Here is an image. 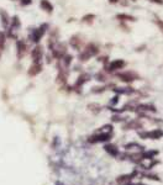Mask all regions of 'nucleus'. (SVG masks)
<instances>
[{
    "mask_svg": "<svg viewBox=\"0 0 163 185\" xmlns=\"http://www.w3.org/2000/svg\"><path fill=\"white\" fill-rule=\"evenodd\" d=\"M46 28H47V25H42L41 27H39V28H36V30L32 31V34H31V36H30L31 41H32V42H39V41L42 38V36L45 35Z\"/></svg>",
    "mask_w": 163,
    "mask_h": 185,
    "instance_id": "obj_1",
    "label": "nucleus"
},
{
    "mask_svg": "<svg viewBox=\"0 0 163 185\" xmlns=\"http://www.w3.org/2000/svg\"><path fill=\"white\" fill-rule=\"evenodd\" d=\"M110 137H111V133H104V132H102V133H99V135L90 136L88 141H89L90 143H100V142H106V141H109Z\"/></svg>",
    "mask_w": 163,
    "mask_h": 185,
    "instance_id": "obj_2",
    "label": "nucleus"
},
{
    "mask_svg": "<svg viewBox=\"0 0 163 185\" xmlns=\"http://www.w3.org/2000/svg\"><path fill=\"white\" fill-rule=\"evenodd\" d=\"M142 138H152V140H158V138H162L163 137V131L157 129L154 131H151V132H140L139 133Z\"/></svg>",
    "mask_w": 163,
    "mask_h": 185,
    "instance_id": "obj_3",
    "label": "nucleus"
},
{
    "mask_svg": "<svg viewBox=\"0 0 163 185\" xmlns=\"http://www.w3.org/2000/svg\"><path fill=\"white\" fill-rule=\"evenodd\" d=\"M136 174H137V172L135 170V172H132V173H130V174H125V175H120L117 179H116V181L120 184V185H130V183H131V180L136 176Z\"/></svg>",
    "mask_w": 163,
    "mask_h": 185,
    "instance_id": "obj_4",
    "label": "nucleus"
},
{
    "mask_svg": "<svg viewBox=\"0 0 163 185\" xmlns=\"http://www.w3.org/2000/svg\"><path fill=\"white\" fill-rule=\"evenodd\" d=\"M96 53H98L96 47L93 46V45H89V46L84 49V52L80 54V59H82V60H87L88 58H90L91 56H94V54H96Z\"/></svg>",
    "mask_w": 163,
    "mask_h": 185,
    "instance_id": "obj_5",
    "label": "nucleus"
},
{
    "mask_svg": "<svg viewBox=\"0 0 163 185\" xmlns=\"http://www.w3.org/2000/svg\"><path fill=\"white\" fill-rule=\"evenodd\" d=\"M16 48H17V51H16L17 58H19V59H21V58L26 54V52H27V46H26V43H25L24 41H17V43H16Z\"/></svg>",
    "mask_w": 163,
    "mask_h": 185,
    "instance_id": "obj_6",
    "label": "nucleus"
},
{
    "mask_svg": "<svg viewBox=\"0 0 163 185\" xmlns=\"http://www.w3.org/2000/svg\"><path fill=\"white\" fill-rule=\"evenodd\" d=\"M43 56V49L41 46H36L34 49L31 51V57L34 59V62H40V59Z\"/></svg>",
    "mask_w": 163,
    "mask_h": 185,
    "instance_id": "obj_7",
    "label": "nucleus"
},
{
    "mask_svg": "<svg viewBox=\"0 0 163 185\" xmlns=\"http://www.w3.org/2000/svg\"><path fill=\"white\" fill-rule=\"evenodd\" d=\"M41 71H42V66H41L40 62H34L32 66L28 68V75H31V77L37 75Z\"/></svg>",
    "mask_w": 163,
    "mask_h": 185,
    "instance_id": "obj_8",
    "label": "nucleus"
},
{
    "mask_svg": "<svg viewBox=\"0 0 163 185\" xmlns=\"http://www.w3.org/2000/svg\"><path fill=\"white\" fill-rule=\"evenodd\" d=\"M0 20H2V25L4 28H6L10 25V17L4 9H0Z\"/></svg>",
    "mask_w": 163,
    "mask_h": 185,
    "instance_id": "obj_9",
    "label": "nucleus"
},
{
    "mask_svg": "<svg viewBox=\"0 0 163 185\" xmlns=\"http://www.w3.org/2000/svg\"><path fill=\"white\" fill-rule=\"evenodd\" d=\"M104 149L110 154V156H113V157H117L119 156V148L115 144H105Z\"/></svg>",
    "mask_w": 163,
    "mask_h": 185,
    "instance_id": "obj_10",
    "label": "nucleus"
},
{
    "mask_svg": "<svg viewBox=\"0 0 163 185\" xmlns=\"http://www.w3.org/2000/svg\"><path fill=\"white\" fill-rule=\"evenodd\" d=\"M157 154H158V151H146V152L142 153V158L152 161V159H154V157L157 156Z\"/></svg>",
    "mask_w": 163,
    "mask_h": 185,
    "instance_id": "obj_11",
    "label": "nucleus"
},
{
    "mask_svg": "<svg viewBox=\"0 0 163 185\" xmlns=\"http://www.w3.org/2000/svg\"><path fill=\"white\" fill-rule=\"evenodd\" d=\"M40 6H41L45 11H47V13H52V10H53V6H52V4L48 2V0H41Z\"/></svg>",
    "mask_w": 163,
    "mask_h": 185,
    "instance_id": "obj_12",
    "label": "nucleus"
},
{
    "mask_svg": "<svg viewBox=\"0 0 163 185\" xmlns=\"http://www.w3.org/2000/svg\"><path fill=\"white\" fill-rule=\"evenodd\" d=\"M132 129H141V123L139 121H130L125 126V130H132Z\"/></svg>",
    "mask_w": 163,
    "mask_h": 185,
    "instance_id": "obj_13",
    "label": "nucleus"
},
{
    "mask_svg": "<svg viewBox=\"0 0 163 185\" xmlns=\"http://www.w3.org/2000/svg\"><path fill=\"white\" fill-rule=\"evenodd\" d=\"M124 60H115V62H113V63L110 64V69L109 71H115V69H119V68H121V67H124Z\"/></svg>",
    "mask_w": 163,
    "mask_h": 185,
    "instance_id": "obj_14",
    "label": "nucleus"
},
{
    "mask_svg": "<svg viewBox=\"0 0 163 185\" xmlns=\"http://www.w3.org/2000/svg\"><path fill=\"white\" fill-rule=\"evenodd\" d=\"M119 77L125 80V82H132L134 80V75L131 73H124V74H119Z\"/></svg>",
    "mask_w": 163,
    "mask_h": 185,
    "instance_id": "obj_15",
    "label": "nucleus"
},
{
    "mask_svg": "<svg viewBox=\"0 0 163 185\" xmlns=\"http://www.w3.org/2000/svg\"><path fill=\"white\" fill-rule=\"evenodd\" d=\"M5 34L4 32H0V56L3 53V49H4V46H5Z\"/></svg>",
    "mask_w": 163,
    "mask_h": 185,
    "instance_id": "obj_16",
    "label": "nucleus"
},
{
    "mask_svg": "<svg viewBox=\"0 0 163 185\" xmlns=\"http://www.w3.org/2000/svg\"><path fill=\"white\" fill-rule=\"evenodd\" d=\"M143 176H145V178H147V179H151V180L161 181V179H159V178H157V175H153V174H143Z\"/></svg>",
    "mask_w": 163,
    "mask_h": 185,
    "instance_id": "obj_17",
    "label": "nucleus"
},
{
    "mask_svg": "<svg viewBox=\"0 0 163 185\" xmlns=\"http://www.w3.org/2000/svg\"><path fill=\"white\" fill-rule=\"evenodd\" d=\"M135 147L143 148V147H141V146H140V144H137V143H128V144H126V146H125V148H126V149H132V148H135Z\"/></svg>",
    "mask_w": 163,
    "mask_h": 185,
    "instance_id": "obj_18",
    "label": "nucleus"
},
{
    "mask_svg": "<svg viewBox=\"0 0 163 185\" xmlns=\"http://www.w3.org/2000/svg\"><path fill=\"white\" fill-rule=\"evenodd\" d=\"M140 109H143V110H150V111H156L154 106L153 105H141Z\"/></svg>",
    "mask_w": 163,
    "mask_h": 185,
    "instance_id": "obj_19",
    "label": "nucleus"
},
{
    "mask_svg": "<svg viewBox=\"0 0 163 185\" xmlns=\"http://www.w3.org/2000/svg\"><path fill=\"white\" fill-rule=\"evenodd\" d=\"M31 3H32V0H21V4L22 5H28Z\"/></svg>",
    "mask_w": 163,
    "mask_h": 185,
    "instance_id": "obj_20",
    "label": "nucleus"
},
{
    "mask_svg": "<svg viewBox=\"0 0 163 185\" xmlns=\"http://www.w3.org/2000/svg\"><path fill=\"white\" fill-rule=\"evenodd\" d=\"M119 19H128V20H134L131 16H126V15H119Z\"/></svg>",
    "mask_w": 163,
    "mask_h": 185,
    "instance_id": "obj_21",
    "label": "nucleus"
},
{
    "mask_svg": "<svg viewBox=\"0 0 163 185\" xmlns=\"http://www.w3.org/2000/svg\"><path fill=\"white\" fill-rule=\"evenodd\" d=\"M117 99H119V98H117V96H115V98H114V101L111 100V104H114V105H115V104L117 103Z\"/></svg>",
    "mask_w": 163,
    "mask_h": 185,
    "instance_id": "obj_22",
    "label": "nucleus"
},
{
    "mask_svg": "<svg viewBox=\"0 0 163 185\" xmlns=\"http://www.w3.org/2000/svg\"><path fill=\"white\" fill-rule=\"evenodd\" d=\"M153 2H156V3H159V4L162 3V2H161V0H153Z\"/></svg>",
    "mask_w": 163,
    "mask_h": 185,
    "instance_id": "obj_23",
    "label": "nucleus"
},
{
    "mask_svg": "<svg viewBox=\"0 0 163 185\" xmlns=\"http://www.w3.org/2000/svg\"><path fill=\"white\" fill-rule=\"evenodd\" d=\"M136 185H145V184H136Z\"/></svg>",
    "mask_w": 163,
    "mask_h": 185,
    "instance_id": "obj_24",
    "label": "nucleus"
}]
</instances>
